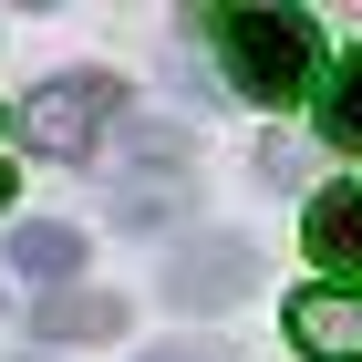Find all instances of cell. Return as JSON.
<instances>
[{"mask_svg":"<svg viewBox=\"0 0 362 362\" xmlns=\"http://www.w3.org/2000/svg\"><path fill=\"white\" fill-rule=\"evenodd\" d=\"M228 52V83L249 93V104H300L310 73H321V21L310 11H207Z\"/></svg>","mask_w":362,"mask_h":362,"instance_id":"cell-1","label":"cell"},{"mask_svg":"<svg viewBox=\"0 0 362 362\" xmlns=\"http://www.w3.org/2000/svg\"><path fill=\"white\" fill-rule=\"evenodd\" d=\"M21 135L31 156H93L104 135H124V83L114 73H52V83H31Z\"/></svg>","mask_w":362,"mask_h":362,"instance_id":"cell-2","label":"cell"},{"mask_svg":"<svg viewBox=\"0 0 362 362\" xmlns=\"http://www.w3.org/2000/svg\"><path fill=\"white\" fill-rule=\"evenodd\" d=\"M249 279H259L249 238H187L166 259V300L176 310H218V300H249Z\"/></svg>","mask_w":362,"mask_h":362,"instance_id":"cell-3","label":"cell"},{"mask_svg":"<svg viewBox=\"0 0 362 362\" xmlns=\"http://www.w3.org/2000/svg\"><path fill=\"white\" fill-rule=\"evenodd\" d=\"M290 341L310 362H362V290H300L290 300Z\"/></svg>","mask_w":362,"mask_h":362,"instance_id":"cell-4","label":"cell"},{"mask_svg":"<svg viewBox=\"0 0 362 362\" xmlns=\"http://www.w3.org/2000/svg\"><path fill=\"white\" fill-rule=\"evenodd\" d=\"M300 238H310L321 269H362V187H321L310 218H300Z\"/></svg>","mask_w":362,"mask_h":362,"instance_id":"cell-5","label":"cell"},{"mask_svg":"<svg viewBox=\"0 0 362 362\" xmlns=\"http://www.w3.org/2000/svg\"><path fill=\"white\" fill-rule=\"evenodd\" d=\"M11 269H21L31 290H62V279L83 269V228H52V218L11 228Z\"/></svg>","mask_w":362,"mask_h":362,"instance_id":"cell-6","label":"cell"},{"mask_svg":"<svg viewBox=\"0 0 362 362\" xmlns=\"http://www.w3.org/2000/svg\"><path fill=\"white\" fill-rule=\"evenodd\" d=\"M31 332L42 341H114L124 332V300H104V290H52V300L31 310Z\"/></svg>","mask_w":362,"mask_h":362,"instance_id":"cell-7","label":"cell"},{"mask_svg":"<svg viewBox=\"0 0 362 362\" xmlns=\"http://www.w3.org/2000/svg\"><path fill=\"white\" fill-rule=\"evenodd\" d=\"M321 135H332L341 156H362V52H341L332 83H321Z\"/></svg>","mask_w":362,"mask_h":362,"instance_id":"cell-8","label":"cell"},{"mask_svg":"<svg viewBox=\"0 0 362 362\" xmlns=\"http://www.w3.org/2000/svg\"><path fill=\"white\" fill-rule=\"evenodd\" d=\"M145 362H228L218 341H166V352H145Z\"/></svg>","mask_w":362,"mask_h":362,"instance_id":"cell-9","label":"cell"},{"mask_svg":"<svg viewBox=\"0 0 362 362\" xmlns=\"http://www.w3.org/2000/svg\"><path fill=\"white\" fill-rule=\"evenodd\" d=\"M0 197H11V166H0Z\"/></svg>","mask_w":362,"mask_h":362,"instance_id":"cell-10","label":"cell"}]
</instances>
